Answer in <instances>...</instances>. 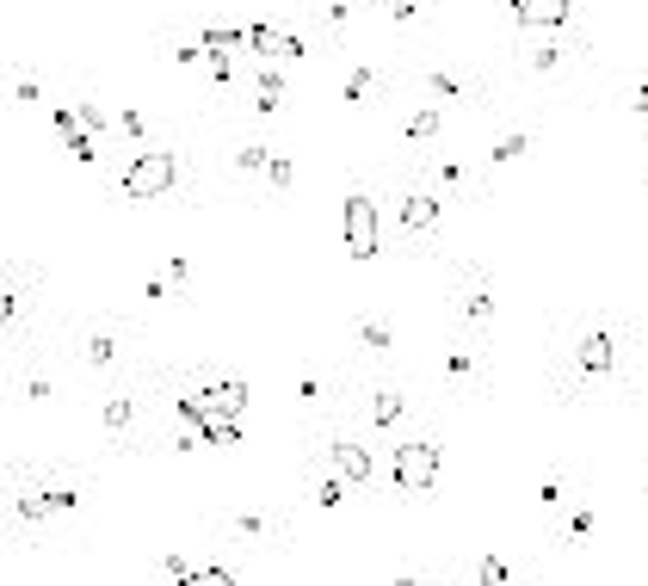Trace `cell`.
Listing matches in <instances>:
<instances>
[{
    "label": "cell",
    "mask_w": 648,
    "mask_h": 586,
    "mask_svg": "<svg viewBox=\"0 0 648 586\" xmlns=\"http://www.w3.org/2000/svg\"><path fill=\"white\" fill-rule=\"evenodd\" d=\"M173 179H179V161H173V154H161V148H142L124 173H118V198H124V204L167 198V192H173Z\"/></svg>",
    "instance_id": "6da1fadb"
},
{
    "label": "cell",
    "mask_w": 648,
    "mask_h": 586,
    "mask_svg": "<svg viewBox=\"0 0 648 586\" xmlns=\"http://www.w3.org/2000/svg\"><path fill=\"white\" fill-rule=\"evenodd\" d=\"M198 439H204V445H217V451H235V445H241V426H235V414H204Z\"/></svg>",
    "instance_id": "52a82bcc"
},
{
    "label": "cell",
    "mask_w": 648,
    "mask_h": 586,
    "mask_svg": "<svg viewBox=\"0 0 648 586\" xmlns=\"http://www.w3.org/2000/svg\"><path fill=\"white\" fill-rule=\"evenodd\" d=\"M112 358H118V340L112 334H93L87 340V364H112Z\"/></svg>",
    "instance_id": "ac0fdd59"
},
{
    "label": "cell",
    "mask_w": 648,
    "mask_h": 586,
    "mask_svg": "<svg viewBox=\"0 0 648 586\" xmlns=\"http://www.w3.org/2000/svg\"><path fill=\"white\" fill-rule=\"evenodd\" d=\"M365 93H371V68H352V75H346V106H359Z\"/></svg>",
    "instance_id": "d6986e66"
},
{
    "label": "cell",
    "mask_w": 648,
    "mask_h": 586,
    "mask_svg": "<svg viewBox=\"0 0 648 586\" xmlns=\"http://www.w3.org/2000/svg\"><path fill=\"white\" fill-rule=\"evenodd\" d=\"M75 112H81V123H87V130H106V123H112V117L99 112V106H75Z\"/></svg>",
    "instance_id": "f1b7e54d"
},
{
    "label": "cell",
    "mask_w": 648,
    "mask_h": 586,
    "mask_svg": "<svg viewBox=\"0 0 648 586\" xmlns=\"http://www.w3.org/2000/svg\"><path fill=\"white\" fill-rule=\"evenodd\" d=\"M439 123H445V117L432 112V106H420V112H407V142H432V136H439Z\"/></svg>",
    "instance_id": "8fae6325"
},
{
    "label": "cell",
    "mask_w": 648,
    "mask_h": 586,
    "mask_svg": "<svg viewBox=\"0 0 648 586\" xmlns=\"http://www.w3.org/2000/svg\"><path fill=\"white\" fill-rule=\"evenodd\" d=\"M432 93H439V99H457L463 81H457V75H432Z\"/></svg>",
    "instance_id": "484cf974"
},
{
    "label": "cell",
    "mask_w": 648,
    "mask_h": 586,
    "mask_svg": "<svg viewBox=\"0 0 648 586\" xmlns=\"http://www.w3.org/2000/svg\"><path fill=\"white\" fill-rule=\"evenodd\" d=\"M278 99H284V81H278V75H259V112L272 117V112H278Z\"/></svg>",
    "instance_id": "e0dca14e"
},
{
    "label": "cell",
    "mask_w": 648,
    "mask_h": 586,
    "mask_svg": "<svg viewBox=\"0 0 648 586\" xmlns=\"http://www.w3.org/2000/svg\"><path fill=\"white\" fill-rule=\"evenodd\" d=\"M315 506H340V475H328V481L315 487Z\"/></svg>",
    "instance_id": "4316f807"
},
{
    "label": "cell",
    "mask_w": 648,
    "mask_h": 586,
    "mask_svg": "<svg viewBox=\"0 0 648 586\" xmlns=\"http://www.w3.org/2000/svg\"><path fill=\"white\" fill-rule=\"evenodd\" d=\"M340 223H346V253H352V259H371V253H377V210H371V198H365V192H352V198H346Z\"/></svg>",
    "instance_id": "3957f363"
},
{
    "label": "cell",
    "mask_w": 648,
    "mask_h": 586,
    "mask_svg": "<svg viewBox=\"0 0 648 586\" xmlns=\"http://www.w3.org/2000/svg\"><path fill=\"white\" fill-rule=\"evenodd\" d=\"M463 309H470V321H488V315H494V297H488V290H476Z\"/></svg>",
    "instance_id": "603a6c76"
},
{
    "label": "cell",
    "mask_w": 648,
    "mask_h": 586,
    "mask_svg": "<svg viewBox=\"0 0 648 586\" xmlns=\"http://www.w3.org/2000/svg\"><path fill=\"white\" fill-rule=\"evenodd\" d=\"M204 408H210V414H241V408H248V383H217V389H204Z\"/></svg>",
    "instance_id": "30bf717a"
},
{
    "label": "cell",
    "mask_w": 648,
    "mask_h": 586,
    "mask_svg": "<svg viewBox=\"0 0 648 586\" xmlns=\"http://www.w3.org/2000/svg\"><path fill=\"white\" fill-rule=\"evenodd\" d=\"M75 506H81L75 494L50 487V494H31V500H19V519H50V512H75Z\"/></svg>",
    "instance_id": "ba28073f"
},
{
    "label": "cell",
    "mask_w": 648,
    "mask_h": 586,
    "mask_svg": "<svg viewBox=\"0 0 648 586\" xmlns=\"http://www.w3.org/2000/svg\"><path fill=\"white\" fill-rule=\"evenodd\" d=\"M106 426H112V432H118V426H130V401H124V395H112V401H106Z\"/></svg>",
    "instance_id": "7402d4cb"
},
{
    "label": "cell",
    "mask_w": 648,
    "mask_h": 586,
    "mask_svg": "<svg viewBox=\"0 0 648 586\" xmlns=\"http://www.w3.org/2000/svg\"><path fill=\"white\" fill-rule=\"evenodd\" d=\"M401 229L414 234H426V229H439V198H420V192H414V198H407V204H401Z\"/></svg>",
    "instance_id": "9c48e42d"
},
{
    "label": "cell",
    "mask_w": 648,
    "mask_h": 586,
    "mask_svg": "<svg viewBox=\"0 0 648 586\" xmlns=\"http://www.w3.org/2000/svg\"><path fill=\"white\" fill-rule=\"evenodd\" d=\"M476 574H482V581H513V568H507L501 556H482V568H476Z\"/></svg>",
    "instance_id": "cb8c5ba5"
},
{
    "label": "cell",
    "mask_w": 648,
    "mask_h": 586,
    "mask_svg": "<svg viewBox=\"0 0 648 586\" xmlns=\"http://www.w3.org/2000/svg\"><path fill=\"white\" fill-rule=\"evenodd\" d=\"M401 408H407V401H401L395 389H383V395L371 401V420H377V426H395V420H401Z\"/></svg>",
    "instance_id": "7c38bea8"
},
{
    "label": "cell",
    "mask_w": 648,
    "mask_h": 586,
    "mask_svg": "<svg viewBox=\"0 0 648 586\" xmlns=\"http://www.w3.org/2000/svg\"><path fill=\"white\" fill-rule=\"evenodd\" d=\"M265 179H272V186L284 192V186L296 179V161H290V154H272V161H265Z\"/></svg>",
    "instance_id": "9a60e30c"
},
{
    "label": "cell",
    "mask_w": 648,
    "mask_h": 586,
    "mask_svg": "<svg viewBox=\"0 0 648 586\" xmlns=\"http://www.w3.org/2000/svg\"><path fill=\"white\" fill-rule=\"evenodd\" d=\"M248 44V31H204V50L210 56H229V50H241Z\"/></svg>",
    "instance_id": "4fadbf2b"
},
{
    "label": "cell",
    "mask_w": 648,
    "mask_h": 586,
    "mask_svg": "<svg viewBox=\"0 0 648 586\" xmlns=\"http://www.w3.org/2000/svg\"><path fill=\"white\" fill-rule=\"evenodd\" d=\"M235 525H241V537H259V531H265V519H259V512H241Z\"/></svg>",
    "instance_id": "f546056e"
},
{
    "label": "cell",
    "mask_w": 648,
    "mask_h": 586,
    "mask_svg": "<svg viewBox=\"0 0 648 586\" xmlns=\"http://www.w3.org/2000/svg\"><path fill=\"white\" fill-rule=\"evenodd\" d=\"M574 358H581V370H587V376H605V370H612V358H618V352H612V334H587Z\"/></svg>",
    "instance_id": "8992f818"
},
{
    "label": "cell",
    "mask_w": 648,
    "mask_h": 586,
    "mask_svg": "<svg viewBox=\"0 0 648 586\" xmlns=\"http://www.w3.org/2000/svg\"><path fill=\"white\" fill-rule=\"evenodd\" d=\"M414 6L420 0H389V19H414Z\"/></svg>",
    "instance_id": "4dcf8cb0"
},
{
    "label": "cell",
    "mask_w": 648,
    "mask_h": 586,
    "mask_svg": "<svg viewBox=\"0 0 648 586\" xmlns=\"http://www.w3.org/2000/svg\"><path fill=\"white\" fill-rule=\"evenodd\" d=\"M574 12V0H513V19L525 31H562Z\"/></svg>",
    "instance_id": "277c9868"
},
{
    "label": "cell",
    "mask_w": 648,
    "mask_h": 586,
    "mask_svg": "<svg viewBox=\"0 0 648 586\" xmlns=\"http://www.w3.org/2000/svg\"><path fill=\"white\" fill-rule=\"evenodd\" d=\"M334 469H340V475H346V481H371V451H365V445H352V439H340V445H334Z\"/></svg>",
    "instance_id": "5b68a950"
},
{
    "label": "cell",
    "mask_w": 648,
    "mask_h": 586,
    "mask_svg": "<svg viewBox=\"0 0 648 586\" xmlns=\"http://www.w3.org/2000/svg\"><path fill=\"white\" fill-rule=\"evenodd\" d=\"M556 62H562V50H556V44H537V50H531V68H537V75H549Z\"/></svg>",
    "instance_id": "ffe728a7"
},
{
    "label": "cell",
    "mask_w": 648,
    "mask_h": 586,
    "mask_svg": "<svg viewBox=\"0 0 648 586\" xmlns=\"http://www.w3.org/2000/svg\"><path fill=\"white\" fill-rule=\"evenodd\" d=\"M636 112H648V81H643V87H636Z\"/></svg>",
    "instance_id": "1f68e13d"
},
{
    "label": "cell",
    "mask_w": 648,
    "mask_h": 586,
    "mask_svg": "<svg viewBox=\"0 0 648 586\" xmlns=\"http://www.w3.org/2000/svg\"><path fill=\"white\" fill-rule=\"evenodd\" d=\"M265 161H272V154H265V148H235V167H241V173H259V167H265Z\"/></svg>",
    "instance_id": "44dd1931"
},
{
    "label": "cell",
    "mask_w": 648,
    "mask_h": 586,
    "mask_svg": "<svg viewBox=\"0 0 648 586\" xmlns=\"http://www.w3.org/2000/svg\"><path fill=\"white\" fill-rule=\"evenodd\" d=\"M513 154H525V136H501V142H494V161H513Z\"/></svg>",
    "instance_id": "d4e9b609"
},
{
    "label": "cell",
    "mask_w": 648,
    "mask_h": 586,
    "mask_svg": "<svg viewBox=\"0 0 648 586\" xmlns=\"http://www.w3.org/2000/svg\"><path fill=\"white\" fill-rule=\"evenodd\" d=\"M359 340H365L371 352H389V340H395V334H389V321H359Z\"/></svg>",
    "instance_id": "2e32d148"
},
{
    "label": "cell",
    "mask_w": 648,
    "mask_h": 586,
    "mask_svg": "<svg viewBox=\"0 0 648 586\" xmlns=\"http://www.w3.org/2000/svg\"><path fill=\"white\" fill-rule=\"evenodd\" d=\"M62 142H68V154H75L81 167H87V161H99V148H93V130H75V136H62Z\"/></svg>",
    "instance_id": "5bb4252c"
},
{
    "label": "cell",
    "mask_w": 648,
    "mask_h": 586,
    "mask_svg": "<svg viewBox=\"0 0 648 586\" xmlns=\"http://www.w3.org/2000/svg\"><path fill=\"white\" fill-rule=\"evenodd\" d=\"M445 370H451V376H470V370H476V358H470V352H451V358H445Z\"/></svg>",
    "instance_id": "83f0119b"
},
{
    "label": "cell",
    "mask_w": 648,
    "mask_h": 586,
    "mask_svg": "<svg viewBox=\"0 0 648 586\" xmlns=\"http://www.w3.org/2000/svg\"><path fill=\"white\" fill-rule=\"evenodd\" d=\"M432 481H439V445L414 439V445H401V451H395V487L420 494V487H432Z\"/></svg>",
    "instance_id": "7a4b0ae2"
}]
</instances>
